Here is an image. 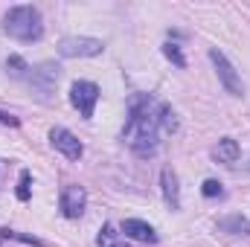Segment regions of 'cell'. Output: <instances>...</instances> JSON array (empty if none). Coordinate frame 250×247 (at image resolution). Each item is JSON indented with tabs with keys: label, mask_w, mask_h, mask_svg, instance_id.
Masks as SVG:
<instances>
[{
	"label": "cell",
	"mask_w": 250,
	"mask_h": 247,
	"mask_svg": "<svg viewBox=\"0 0 250 247\" xmlns=\"http://www.w3.org/2000/svg\"><path fill=\"white\" fill-rule=\"evenodd\" d=\"M175 114L151 99V96H134L128 102V123H125L123 140L140 154V157H151L157 151V137L160 131H175Z\"/></svg>",
	"instance_id": "6da1fadb"
},
{
	"label": "cell",
	"mask_w": 250,
	"mask_h": 247,
	"mask_svg": "<svg viewBox=\"0 0 250 247\" xmlns=\"http://www.w3.org/2000/svg\"><path fill=\"white\" fill-rule=\"evenodd\" d=\"M3 29L12 38H18V41H38L41 32H44V23H41L38 9H32V6H15V9H9V15L3 21Z\"/></svg>",
	"instance_id": "7a4b0ae2"
},
{
	"label": "cell",
	"mask_w": 250,
	"mask_h": 247,
	"mask_svg": "<svg viewBox=\"0 0 250 247\" xmlns=\"http://www.w3.org/2000/svg\"><path fill=\"white\" fill-rule=\"evenodd\" d=\"M70 102H73V108H79V114L84 120H90L93 117V108L99 102V87L93 82H76L70 87Z\"/></svg>",
	"instance_id": "3957f363"
},
{
	"label": "cell",
	"mask_w": 250,
	"mask_h": 247,
	"mask_svg": "<svg viewBox=\"0 0 250 247\" xmlns=\"http://www.w3.org/2000/svg\"><path fill=\"white\" fill-rule=\"evenodd\" d=\"M59 53L67 59H90L102 53V41L96 38H64L59 44Z\"/></svg>",
	"instance_id": "277c9868"
},
{
	"label": "cell",
	"mask_w": 250,
	"mask_h": 247,
	"mask_svg": "<svg viewBox=\"0 0 250 247\" xmlns=\"http://www.w3.org/2000/svg\"><path fill=\"white\" fill-rule=\"evenodd\" d=\"M209 59H212V64H215V70H218V76H221L224 87H227L233 96H242V93H245V84H242V79H239L236 67L227 62V56H224V53H218V50H209Z\"/></svg>",
	"instance_id": "5b68a950"
},
{
	"label": "cell",
	"mask_w": 250,
	"mask_h": 247,
	"mask_svg": "<svg viewBox=\"0 0 250 247\" xmlns=\"http://www.w3.org/2000/svg\"><path fill=\"white\" fill-rule=\"evenodd\" d=\"M50 143H53V148H59L64 157H70V160H79V157L84 154V145H82L79 137H73L67 128H53V131H50Z\"/></svg>",
	"instance_id": "8992f818"
},
{
	"label": "cell",
	"mask_w": 250,
	"mask_h": 247,
	"mask_svg": "<svg viewBox=\"0 0 250 247\" xmlns=\"http://www.w3.org/2000/svg\"><path fill=\"white\" fill-rule=\"evenodd\" d=\"M84 201H87V195L82 186H64L62 189V212L67 218H79L84 212Z\"/></svg>",
	"instance_id": "52a82bcc"
},
{
	"label": "cell",
	"mask_w": 250,
	"mask_h": 247,
	"mask_svg": "<svg viewBox=\"0 0 250 247\" xmlns=\"http://www.w3.org/2000/svg\"><path fill=\"white\" fill-rule=\"evenodd\" d=\"M123 236L125 239H134V242H148V245H154L157 242V233H154V227L151 224H146V221H140V218H128L123 224Z\"/></svg>",
	"instance_id": "ba28073f"
},
{
	"label": "cell",
	"mask_w": 250,
	"mask_h": 247,
	"mask_svg": "<svg viewBox=\"0 0 250 247\" xmlns=\"http://www.w3.org/2000/svg\"><path fill=\"white\" fill-rule=\"evenodd\" d=\"M215 160L218 163H236L239 160V154H242V148H239V143L236 140H230V137H224V140H218V145H215Z\"/></svg>",
	"instance_id": "9c48e42d"
},
{
	"label": "cell",
	"mask_w": 250,
	"mask_h": 247,
	"mask_svg": "<svg viewBox=\"0 0 250 247\" xmlns=\"http://www.w3.org/2000/svg\"><path fill=\"white\" fill-rule=\"evenodd\" d=\"M163 195H166V204H169L172 209H178V206H181L178 178H175V172H172V169H166V172H163Z\"/></svg>",
	"instance_id": "30bf717a"
},
{
	"label": "cell",
	"mask_w": 250,
	"mask_h": 247,
	"mask_svg": "<svg viewBox=\"0 0 250 247\" xmlns=\"http://www.w3.org/2000/svg\"><path fill=\"white\" fill-rule=\"evenodd\" d=\"M99 247H128V245H125L123 233L114 230V224H105L99 230Z\"/></svg>",
	"instance_id": "8fae6325"
},
{
	"label": "cell",
	"mask_w": 250,
	"mask_h": 247,
	"mask_svg": "<svg viewBox=\"0 0 250 247\" xmlns=\"http://www.w3.org/2000/svg\"><path fill=\"white\" fill-rule=\"evenodd\" d=\"M163 53H166V59H172L178 67H187V59L181 56V47H178V44H166V47H163Z\"/></svg>",
	"instance_id": "7c38bea8"
},
{
	"label": "cell",
	"mask_w": 250,
	"mask_h": 247,
	"mask_svg": "<svg viewBox=\"0 0 250 247\" xmlns=\"http://www.w3.org/2000/svg\"><path fill=\"white\" fill-rule=\"evenodd\" d=\"M18 198L29 201V172H21V186H18Z\"/></svg>",
	"instance_id": "4fadbf2b"
},
{
	"label": "cell",
	"mask_w": 250,
	"mask_h": 247,
	"mask_svg": "<svg viewBox=\"0 0 250 247\" xmlns=\"http://www.w3.org/2000/svg\"><path fill=\"white\" fill-rule=\"evenodd\" d=\"M201 192H204L207 198H215V195H221V184H218V181H204Z\"/></svg>",
	"instance_id": "5bb4252c"
},
{
	"label": "cell",
	"mask_w": 250,
	"mask_h": 247,
	"mask_svg": "<svg viewBox=\"0 0 250 247\" xmlns=\"http://www.w3.org/2000/svg\"><path fill=\"white\" fill-rule=\"evenodd\" d=\"M0 125H12V128H15V125H18V117H12V114H3V111H0Z\"/></svg>",
	"instance_id": "9a60e30c"
}]
</instances>
